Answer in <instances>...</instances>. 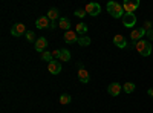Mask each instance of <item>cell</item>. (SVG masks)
Instances as JSON below:
<instances>
[{"instance_id": "6da1fadb", "label": "cell", "mask_w": 153, "mask_h": 113, "mask_svg": "<svg viewBox=\"0 0 153 113\" xmlns=\"http://www.w3.org/2000/svg\"><path fill=\"white\" fill-rule=\"evenodd\" d=\"M107 12L113 18H120V17L123 18L124 14H126L124 9H123V5H120L118 2H113V0L107 3Z\"/></svg>"}, {"instance_id": "7a4b0ae2", "label": "cell", "mask_w": 153, "mask_h": 113, "mask_svg": "<svg viewBox=\"0 0 153 113\" xmlns=\"http://www.w3.org/2000/svg\"><path fill=\"white\" fill-rule=\"evenodd\" d=\"M135 49L139 52V55H143V57H149L152 54V44L150 41L147 40H139L135 43Z\"/></svg>"}, {"instance_id": "3957f363", "label": "cell", "mask_w": 153, "mask_h": 113, "mask_svg": "<svg viewBox=\"0 0 153 113\" xmlns=\"http://www.w3.org/2000/svg\"><path fill=\"white\" fill-rule=\"evenodd\" d=\"M26 26H25L23 23H16V24H12V28H11V35L12 37H22L23 34H26Z\"/></svg>"}, {"instance_id": "277c9868", "label": "cell", "mask_w": 153, "mask_h": 113, "mask_svg": "<svg viewBox=\"0 0 153 113\" xmlns=\"http://www.w3.org/2000/svg\"><path fill=\"white\" fill-rule=\"evenodd\" d=\"M123 24L126 28H132L136 24V16L132 14V12H126L124 17H123Z\"/></svg>"}, {"instance_id": "5b68a950", "label": "cell", "mask_w": 153, "mask_h": 113, "mask_svg": "<svg viewBox=\"0 0 153 113\" xmlns=\"http://www.w3.org/2000/svg\"><path fill=\"white\" fill-rule=\"evenodd\" d=\"M84 11L87 12V14L89 16H94V17H97L98 14H100V12H101V6L98 5V3H87L86 5V8H84Z\"/></svg>"}, {"instance_id": "8992f818", "label": "cell", "mask_w": 153, "mask_h": 113, "mask_svg": "<svg viewBox=\"0 0 153 113\" xmlns=\"http://www.w3.org/2000/svg\"><path fill=\"white\" fill-rule=\"evenodd\" d=\"M146 35H147V31H146L144 28H138V29H133V31H132L130 38H132L133 43H136V41H139V40H143V37H146Z\"/></svg>"}, {"instance_id": "52a82bcc", "label": "cell", "mask_w": 153, "mask_h": 113, "mask_svg": "<svg viewBox=\"0 0 153 113\" xmlns=\"http://www.w3.org/2000/svg\"><path fill=\"white\" fill-rule=\"evenodd\" d=\"M139 8V2L138 0H133V2H130V0H126V2L123 3V9H124V12H135V9H138Z\"/></svg>"}, {"instance_id": "ba28073f", "label": "cell", "mask_w": 153, "mask_h": 113, "mask_svg": "<svg viewBox=\"0 0 153 113\" xmlns=\"http://www.w3.org/2000/svg\"><path fill=\"white\" fill-rule=\"evenodd\" d=\"M121 90H123V86L120 83H112L107 86V93L112 96H118L121 93Z\"/></svg>"}, {"instance_id": "9c48e42d", "label": "cell", "mask_w": 153, "mask_h": 113, "mask_svg": "<svg viewBox=\"0 0 153 113\" xmlns=\"http://www.w3.org/2000/svg\"><path fill=\"white\" fill-rule=\"evenodd\" d=\"M46 47H48V40L45 38V37H38L37 41H35V51L43 54L46 51Z\"/></svg>"}, {"instance_id": "30bf717a", "label": "cell", "mask_w": 153, "mask_h": 113, "mask_svg": "<svg viewBox=\"0 0 153 113\" xmlns=\"http://www.w3.org/2000/svg\"><path fill=\"white\" fill-rule=\"evenodd\" d=\"M48 70H49V73H52V75H58L61 72V64L58 63V60H54V61L48 63Z\"/></svg>"}, {"instance_id": "8fae6325", "label": "cell", "mask_w": 153, "mask_h": 113, "mask_svg": "<svg viewBox=\"0 0 153 113\" xmlns=\"http://www.w3.org/2000/svg\"><path fill=\"white\" fill-rule=\"evenodd\" d=\"M78 34H76L75 31H68L66 34H65V41L68 43V44H72V43H78Z\"/></svg>"}, {"instance_id": "7c38bea8", "label": "cell", "mask_w": 153, "mask_h": 113, "mask_svg": "<svg viewBox=\"0 0 153 113\" xmlns=\"http://www.w3.org/2000/svg\"><path fill=\"white\" fill-rule=\"evenodd\" d=\"M113 44L118 46L120 49H126V47H127V40H126V37L121 35V34L115 35V37H113Z\"/></svg>"}, {"instance_id": "4fadbf2b", "label": "cell", "mask_w": 153, "mask_h": 113, "mask_svg": "<svg viewBox=\"0 0 153 113\" xmlns=\"http://www.w3.org/2000/svg\"><path fill=\"white\" fill-rule=\"evenodd\" d=\"M35 26L38 29H45V28H51V20L45 16V17H38L35 21Z\"/></svg>"}, {"instance_id": "5bb4252c", "label": "cell", "mask_w": 153, "mask_h": 113, "mask_svg": "<svg viewBox=\"0 0 153 113\" xmlns=\"http://www.w3.org/2000/svg\"><path fill=\"white\" fill-rule=\"evenodd\" d=\"M58 28H60V29H65L66 32L71 31V21H69L66 17H61V18L58 20Z\"/></svg>"}, {"instance_id": "9a60e30c", "label": "cell", "mask_w": 153, "mask_h": 113, "mask_svg": "<svg viewBox=\"0 0 153 113\" xmlns=\"http://www.w3.org/2000/svg\"><path fill=\"white\" fill-rule=\"evenodd\" d=\"M46 17H48L51 21H55V20L58 18V9H57V8H51V9L48 11Z\"/></svg>"}, {"instance_id": "2e32d148", "label": "cell", "mask_w": 153, "mask_h": 113, "mask_svg": "<svg viewBox=\"0 0 153 113\" xmlns=\"http://www.w3.org/2000/svg\"><path fill=\"white\" fill-rule=\"evenodd\" d=\"M78 80L81 81V83H89V80H91V78H89V73H87V70L86 69H81V70H78Z\"/></svg>"}, {"instance_id": "e0dca14e", "label": "cell", "mask_w": 153, "mask_h": 113, "mask_svg": "<svg viewBox=\"0 0 153 113\" xmlns=\"http://www.w3.org/2000/svg\"><path fill=\"white\" fill-rule=\"evenodd\" d=\"M75 32L76 34H80L81 37L87 32V24H84V23H78V24H76V26H75Z\"/></svg>"}, {"instance_id": "ac0fdd59", "label": "cell", "mask_w": 153, "mask_h": 113, "mask_svg": "<svg viewBox=\"0 0 153 113\" xmlns=\"http://www.w3.org/2000/svg\"><path fill=\"white\" fill-rule=\"evenodd\" d=\"M71 101H72V98H71V95H68V93H63V95L58 98V103H60L61 106L71 104Z\"/></svg>"}, {"instance_id": "d6986e66", "label": "cell", "mask_w": 153, "mask_h": 113, "mask_svg": "<svg viewBox=\"0 0 153 113\" xmlns=\"http://www.w3.org/2000/svg\"><path fill=\"white\" fill-rule=\"evenodd\" d=\"M60 61H71V52L68 49H61V54H60Z\"/></svg>"}, {"instance_id": "ffe728a7", "label": "cell", "mask_w": 153, "mask_h": 113, "mask_svg": "<svg viewBox=\"0 0 153 113\" xmlns=\"http://www.w3.org/2000/svg\"><path fill=\"white\" fill-rule=\"evenodd\" d=\"M123 90H124L126 93H132V92L135 90V84H133V83H126V84H123Z\"/></svg>"}, {"instance_id": "44dd1931", "label": "cell", "mask_w": 153, "mask_h": 113, "mask_svg": "<svg viewBox=\"0 0 153 113\" xmlns=\"http://www.w3.org/2000/svg\"><path fill=\"white\" fill-rule=\"evenodd\" d=\"M40 57H42V60H43V61H49V63H51V61H54L52 52H49V51H45V52H43Z\"/></svg>"}, {"instance_id": "7402d4cb", "label": "cell", "mask_w": 153, "mask_h": 113, "mask_svg": "<svg viewBox=\"0 0 153 113\" xmlns=\"http://www.w3.org/2000/svg\"><path fill=\"white\" fill-rule=\"evenodd\" d=\"M78 44L80 46H89V44H91V38H89V37H80V38H78Z\"/></svg>"}, {"instance_id": "603a6c76", "label": "cell", "mask_w": 153, "mask_h": 113, "mask_svg": "<svg viewBox=\"0 0 153 113\" xmlns=\"http://www.w3.org/2000/svg\"><path fill=\"white\" fill-rule=\"evenodd\" d=\"M26 40H28L29 43H35V41H37L35 34H34L32 31H28V32H26Z\"/></svg>"}, {"instance_id": "cb8c5ba5", "label": "cell", "mask_w": 153, "mask_h": 113, "mask_svg": "<svg viewBox=\"0 0 153 113\" xmlns=\"http://www.w3.org/2000/svg\"><path fill=\"white\" fill-rule=\"evenodd\" d=\"M86 14H87V12H86L84 9H76V11H75V16H76V17H80V18L84 17Z\"/></svg>"}, {"instance_id": "d4e9b609", "label": "cell", "mask_w": 153, "mask_h": 113, "mask_svg": "<svg viewBox=\"0 0 153 113\" xmlns=\"http://www.w3.org/2000/svg\"><path fill=\"white\" fill-rule=\"evenodd\" d=\"M60 54H61V49H55V51L52 52V57L54 58H60Z\"/></svg>"}, {"instance_id": "484cf974", "label": "cell", "mask_w": 153, "mask_h": 113, "mask_svg": "<svg viewBox=\"0 0 153 113\" xmlns=\"http://www.w3.org/2000/svg\"><path fill=\"white\" fill-rule=\"evenodd\" d=\"M144 29H146V31H150V29H152V21H146V23H144Z\"/></svg>"}, {"instance_id": "4316f807", "label": "cell", "mask_w": 153, "mask_h": 113, "mask_svg": "<svg viewBox=\"0 0 153 113\" xmlns=\"http://www.w3.org/2000/svg\"><path fill=\"white\" fill-rule=\"evenodd\" d=\"M146 37H149V40H153V29L147 31V35H146Z\"/></svg>"}, {"instance_id": "83f0119b", "label": "cell", "mask_w": 153, "mask_h": 113, "mask_svg": "<svg viewBox=\"0 0 153 113\" xmlns=\"http://www.w3.org/2000/svg\"><path fill=\"white\" fill-rule=\"evenodd\" d=\"M147 93H149V96H150V98H153V89H149V90H147Z\"/></svg>"}, {"instance_id": "f1b7e54d", "label": "cell", "mask_w": 153, "mask_h": 113, "mask_svg": "<svg viewBox=\"0 0 153 113\" xmlns=\"http://www.w3.org/2000/svg\"><path fill=\"white\" fill-rule=\"evenodd\" d=\"M54 28H57V23L55 21H51V29H54Z\"/></svg>"}]
</instances>
